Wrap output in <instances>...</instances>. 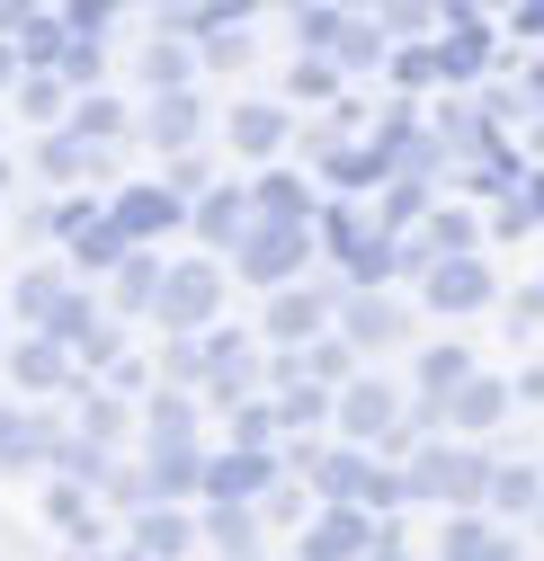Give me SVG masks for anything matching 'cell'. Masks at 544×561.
<instances>
[{
    "mask_svg": "<svg viewBox=\"0 0 544 561\" xmlns=\"http://www.w3.org/2000/svg\"><path fill=\"white\" fill-rule=\"evenodd\" d=\"M401 490H411V500H455L473 517V500H491V455L483 446H429L411 472H401Z\"/></svg>",
    "mask_w": 544,
    "mask_h": 561,
    "instance_id": "cell-1",
    "label": "cell"
},
{
    "mask_svg": "<svg viewBox=\"0 0 544 561\" xmlns=\"http://www.w3.org/2000/svg\"><path fill=\"white\" fill-rule=\"evenodd\" d=\"M304 259H313V232H304V224H250V232H241V259H233V267L286 295V276H304Z\"/></svg>",
    "mask_w": 544,
    "mask_h": 561,
    "instance_id": "cell-2",
    "label": "cell"
},
{
    "mask_svg": "<svg viewBox=\"0 0 544 561\" xmlns=\"http://www.w3.org/2000/svg\"><path fill=\"white\" fill-rule=\"evenodd\" d=\"M215 295H224V267H215V259H196V267H161L152 312H161L170 330H206V321H215Z\"/></svg>",
    "mask_w": 544,
    "mask_h": 561,
    "instance_id": "cell-3",
    "label": "cell"
},
{
    "mask_svg": "<svg viewBox=\"0 0 544 561\" xmlns=\"http://www.w3.org/2000/svg\"><path fill=\"white\" fill-rule=\"evenodd\" d=\"M330 419H339V437H358V446H401V437H411L384 383H349V392L330 401Z\"/></svg>",
    "mask_w": 544,
    "mask_h": 561,
    "instance_id": "cell-4",
    "label": "cell"
},
{
    "mask_svg": "<svg viewBox=\"0 0 544 561\" xmlns=\"http://www.w3.org/2000/svg\"><path fill=\"white\" fill-rule=\"evenodd\" d=\"M429 304L438 312H483L491 304V267L483 259H438L429 267Z\"/></svg>",
    "mask_w": 544,
    "mask_h": 561,
    "instance_id": "cell-5",
    "label": "cell"
},
{
    "mask_svg": "<svg viewBox=\"0 0 544 561\" xmlns=\"http://www.w3.org/2000/svg\"><path fill=\"white\" fill-rule=\"evenodd\" d=\"M366 535H375V526H366L358 508H321V526L295 543V561H358V552H366Z\"/></svg>",
    "mask_w": 544,
    "mask_h": 561,
    "instance_id": "cell-6",
    "label": "cell"
},
{
    "mask_svg": "<svg viewBox=\"0 0 544 561\" xmlns=\"http://www.w3.org/2000/svg\"><path fill=\"white\" fill-rule=\"evenodd\" d=\"M500 410H509V383H491V375H464V392L446 401V428L483 437V428H500Z\"/></svg>",
    "mask_w": 544,
    "mask_h": 561,
    "instance_id": "cell-7",
    "label": "cell"
},
{
    "mask_svg": "<svg viewBox=\"0 0 544 561\" xmlns=\"http://www.w3.org/2000/svg\"><path fill=\"white\" fill-rule=\"evenodd\" d=\"M339 330H349V347H393L401 339V312L384 295H349V304H339Z\"/></svg>",
    "mask_w": 544,
    "mask_h": 561,
    "instance_id": "cell-8",
    "label": "cell"
},
{
    "mask_svg": "<svg viewBox=\"0 0 544 561\" xmlns=\"http://www.w3.org/2000/svg\"><path fill=\"white\" fill-rule=\"evenodd\" d=\"M313 330H321V295H304V286L268 295V339H277V347H304Z\"/></svg>",
    "mask_w": 544,
    "mask_h": 561,
    "instance_id": "cell-9",
    "label": "cell"
},
{
    "mask_svg": "<svg viewBox=\"0 0 544 561\" xmlns=\"http://www.w3.org/2000/svg\"><path fill=\"white\" fill-rule=\"evenodd\" d=\"M438 561H518V543H509V535H491L483 517H455V526L438 535Z\"/></svg>",
    "mask_w": 544,
    "mask_h": 561,
    "instance_id": "cell-10",
    "label": "cell"
},
{
    "mask_svg": "<svg viewBox=\"0 0 544 561\" xmlns=\"http://www.w3.org/2000/svg\"><path fill=\"white\" fill-rule=\"evenodd\" d=\"M196 232H206L215 250H241V232H250V196H241V187L206 196V205H196Z\"/></svg>",
    "mask_w": 544,
    "mask_h": 561,
    "instance_id": "cell-11",
    "label": "cell"
},
{
    "mask_svg": "<svg viewBox=\"0 0 544 561\" xmlns=\"http://www.w3.org/2000/svg\"><path fill=\"white\" fill-rule=\"evenodd\" d=\"M268 472H277V463H268V455H224V463H206V472H196V481H206L215 500H233V508H241V500H250V490H259Z\"/></svg>",
    "mask_w": 544,
    "mask_h": 561,
    "instance_id": "cell-12",
    "label": "cell"
},
{
    "mask_svg": "<svg viewBox=\"0 0 544 561\" xmlns=\"http://www.w3.org/2000/svg\"><path fill=\"white\" fill-rule=\"evenodd\" d=\"M250 215H259V224H313V196H304L286 170H268L259 196H250Z\"/></svg>",
    "mask_w": 544,
    "mask_h": 561,
    "instance_id": "cell-13",
    "label": "cell"
},
{
    "mask_svg": "<svg viewBox=\"0 0 544 561\" xmlns=\"http://www.w3.org/2000/svg\"><path fill=\"white\" fill-rule=\"evenodd\" d=\"M268 410H277V428H321V419H330V392H321V383H295V375H286Z\"/></svg>",
    "mask_w": 544,
    "mask_h": 561,
    "instance_id": "cell-14",
    "label": "cell"
},
{
    "mask_svg": "<svg viewBox=\"0 0 544 561\" xmlns=\"http://www.w3.org/2000/svg\"><path fill=\"white\" fill-rule=\"evenodd\" d=\"M491 508H509V517H535V508H544V481H535L526 463H491Z\"/></svg>",
    "mask_w": 544,
    "mask_h": 561,
    "instance_id": "cell-15",
    "label": "cell"
},
{
    "mask_svg": "<svg viewBox=\"0 0 544 561\" xmlns=\"http://www.w3.org/2000/svg\"><path fill=\"white\" fill-rule=\"evenodd\" d=\"M224 134H233L241 152H277V144H286V107H233Z\"/></svg>",
    "mask_w": 544,
    "mask_h": 561,
    "instance_id": "cell-16",
    "label": "cell"
},
{
    "mask_svg": "<svg viewBox=\"0 0 544 561\" xmlns=\"http://www.w3.org/2000/svg\"><path fill=\"white\" fill-rule=\"evenodd\" d=\"M134 552H144V561H179L188 552V517L179 508H152L144 526H134Z\"/></svg>",
    "mask_w": 544,
    "mask_h": 561,
    "instance_id": "cell-17",
    "label": "cell"
},
{
    "mask_svg": "<svg viewBox=\"0 0 544 561\" xmlns=\"http://www.w3.org/2000/svg\"><path fill=\"white\" fill-rule=\"evenodd\" d=\"M196 125H206V116H196V99H188V90H170V99L152 107V144H161V152H179V144H196Z\"/></svg>",
    "mask_w": 544,
    "mask_h": 561,
    "instance_id": "cell-18",
    "label": "cell"
},
{
    "mask_svg": "<svg viewBox=\"0 0 544 561\" xmlns=\"http://www.w3.org/2000/svg\"><path fill=\"white\" fill-rule=\"evenodd\" d=\"M206 535H215L233 561H259V526H250V508H215V517H206Z\"/></svg>",
    "mask_w": 544,
    "mask_h": 561,
    "instance_id": "cell-19",
    "label": "cell"
},
{
    "mask_svg": "<svg viewBox=\"0 0 544 561\" xmlns=\"http://www.w3.org/2000/svg\"><path fill=\"white\" fill-rule=\"evenodd\" d=\"M170 215H179V196H170V187H134V196H125V232H161Z\"/></svg>",
    "mask_w": 544,
    "mask_h": 561,
    "instance_id": "cell-20",
    "label": "cell"
},
{
    "mask_svg": "<svg viewBox=\"0 0 544 561\" xmlns=\"http://www.w3.org/2000/svg\"><path fill=\"white\" fill-rule=\"evenodd\" d=\"M339 54H349V72H375V62H384V27L349 19V27H339Z\"/></svg>",
    "mask_w": 544,
    "mask_h": 561,
    "instance_id": "cell-21",
    "label": "cell"
},
{
    "mask_svg": "<svg viewBox=\"0 0 544 561\" xmlns=\"http://www.w3.org/2000/svg\"><path fill=\"white\" fill-rule=\"evenodd\" d=\"M206 62H250V36H241V19H206Z\"/></svg>",
    "mask_w": 544,
    "mask_h": 561,
    "instance_id": "cell-22",
    "label": "cell"
},
{
    "mask_svg": "<svg viewBox=\"0 0 544 561\" xmlns=\"http://www.w3.org/2000/svg\"><path fill=\"white\" fill-rule=\"evenodd\" d=\"M161 295V267L152 259H125V276H116V304H152Z\"/></svg>",
    "mask_w": 544,
    "mask_h": 561,
    "instance_id": "cell-23",
    "label": "cell"
},
{
    "mask_svg": "<svg viewBox=\"0 0 544 561\" xmlns=\"http://www.w3.org/2000/svg\"><path fill=\"white\" fill-rule=\"evenodd\" d=\"M339 27H349L339 10H304V19H295V45H304V54H321V45H339Z\"/></svg>",
    "mask_w": 544,
    "mask_h": 561,
    "instance_id": "cell-24",
    "label": "cell"
},
{
    "mask_svg": "<svg viewBox=\"0 0 544 561\" xmlns=\"http://www.w3.org/2000/svg\"><path fill=\"white\" fill-rule=\"evenodd\" d=\"M358 561H411V543H401V526H393V517H384V526H375V535H366V552H358Z\"/></svg>",
    "mask_w": 544,
    "mask_h": 561,
    "instance_id": "cell-25",
    "label": "cell"
},
{
    "mask_svg": "<svg viewBox=\"0 0 544 561\" xmlns=\"http://www.w3.org/2000/svg\"><path fill=\"white\" fill-rule=\"evenodd\" d=\"M295 90H304V99H330V90H339V72H330V62L313 54V62H304V72H295Z\"/></svg>",
    "mask_w": 544,
    "mask_h": 561,
    "instance_id": "cell-26",
    "label": "cell"
},
{
    "mask_svg": "<svg viewBox=\"0 0 544 561\" xmlns=\"http://www.w3.org/2000/svg\"><path fill=\"white\" fill-rule=\"evenodd\" d=\"M81 125H90V134H116L125 107H116V99H81Z\"/></svg>",
    "mask_w": 544,
    "mask_h": 561,
    "instance_id": "cell-27",
    "label": "cell"
},
{
    "mask_svg": "<svg viewBox=\"0 0 544 561\" xmlns=\"http://www.w3.org/2000/svg\"><path fill=\"white\" fill-rule=\"evenodd\" d=\"M54 366H63L54 347H19V375H27V383H54Z\"/></svg>",
    "mask_w": 544,
    "mask_h": 561,
    "instance_id": "cell-28",
    "label": "cell"
},
{
    "mask_svg": "<svg viewBox=\"0 0 544 561\" xmlns=\"http://www.w3.org/2000/svg\"><path fill=\"white\" fill-rule=\"evenodd\" d=\"M518 205H526V215H544V170H535V187H526V196H518Z\"/></svg>",
    "mask_w": 544,
    "mask_h": 561,
    "instance_id": "cell-29",
    "label": "cell"
},
{
    "mask_svg": "<svg viewBox=\"0 0 544 561\" xmlns=\"http://www.w3.org/2000/svg\"><path fill=\"white\" fill-rule=\"evenodd\" d=\"M526 401H544V366H535V375H526Z\"/></svg>",
    "mask_w": 544,
    "mask_h": 561,
    "instance_id": "cell-30",
    "label": "cell"
},
{
    "mask_svg": "<svg viewBox=\"0 0 544 561\" xmlns=\"http://www.w3.org/2000/svg\"><path fill=\"white\" fill-rule=\"evenodd\" d=\"M535 535H544V508H535Z\"/></svg>",
    "mask_w": 544,
    "mask_h": 561,
    "instance_id": "cell-31",
    "label": "cell"
},
{
    "mask_svg": "<svg viewBox=\"0 0 544 561\" xmlns=\"http://www.w3.org/2000/svg\"><path fill=\"white\" fill-rule=\"evenodd\" d=\"M0 72H10V54H0Z\"/></svg>",
    "mask_w": 544,
    "mask_h": 561,
    "instance_id": "cell-32",
    "label": "cell"
}]
</instances>
